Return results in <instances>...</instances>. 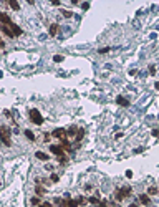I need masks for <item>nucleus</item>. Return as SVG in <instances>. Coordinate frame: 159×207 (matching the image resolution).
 <instances>
[{
    "instance_id": "f257e3e1",
    "label": "nucleus",
    "mask_w": 159,
    "mask_h": 207,
    "mask_svg": "<svg viewBox=\"0 0 159 207\" xmlns=\"http://www.w3.org/2000/svg\"><path fill=\"white\" fill-rule=\"evenodd\" d=\"M0 141L5 146H12V133L7 126H0Z\"/></svg>"
},
{
    "instance_id": "f03ea898",
    "label": "nucleus",
    "mask_w": 159,
    "mask_h": 207,
    "mask_svg": "<svg viewBox=\"0 0 159 207\" xmlns=\"http://www.w3.org/2000/svg\"><path fill=\"white\" fill-rule=\"evenodd\" d=\"M131 194V187H123V189H116L114 191V199L116 200H123Z\"/></svg>"
},
{
    "instance_id": "7ed1b4c3",
    "label": "nucleus",
    "mask_w": 159,
    "mask_h": 207,
    "mask_svg": "<svg viewBox=\"0 0 159 207\" xmlns=\"http://www.w3.org/2000/svg\"><path fill=\"white\" fill-rule=\"evenodd\" d=\"M30 119H32V123H35V124H43V116H41V114H40V111L38 109H35V108H33V109H30Z\"/></svg>"
},
{
    "instance_id": "20e7f679",
    "label": "nucleus",
    "mask_w": 159,
    "mask_h": 207,
    "mask_svg": "<svg viewBox=\"0 0 159 207\" xmlns=\"http://www.w3.org/2000/svg\"><path fill=\"white\" fill-rule=\"evenodd\" d=\"M53 138H58V139H66V129H63V128H58V129H55L52 133Z\"/></svg>"
},
{
    "instance_id": "39448f33",
    "label": "nucleus",
    "mask_w": 159,
    "mask_h": 207,
    "mask_svg": "<svg viewBox=\"0 0 159 207\" xmlns=\"http://www.w3.org/2000/svg\"><path fill=\"white\" fill-rule=\"evenodd\" d=\"M0 22H2V25H8V27L13 23V22L10 20V17L7 14H3V12H0Z\"/></svg>"
},
{
    "instance_id": "423d86ee",
    "label": "nucleus",
    "mask_w": 159,
    "mask_h": 207,
    "mask_svg": "<svg viewBox=\"0 0 159 207\" xmlns=\"http://www.w3.org/2000/svg\"><path fill=\"white\" fill-rule=\"evenodd\" d=\"M50 151H52L55 156H60V157H63V147H61V146H50Z\"/></svg>"
},
{
    "instance_id": "0eeeda50",
    "label": "nucleus",
    "mask_w": 159,
    "mask_h": 207,
    "mask_svg": "<svg viewBox=\"0 0 159 207\" xmlns=\"http://www.w3.org/2000/svg\"><path fill=\"white\" fill-rule=\"evenodd\" d=\"M0 28H2V32H3L7 37H10V38H12V37H15V35H13V32H12V28L8 27V25H2Z\"/></svg>"
},
{
    "instance_id": "6e6552de",
    "label": "nucleus",
    "mask_w": 159,
    "mask_h": 207,
    "mask_svg": "<svg viewBox=\"0 0 159 207\" xmlns=\"http://www.w3.org/2000/svg\"><path fill=\"white\" fill-rule=\"evenodd\" d=\"M10 28H12V32H13V35H15V37H18V35H22V28H20L18 25H15V23H12V25H10Z\"/></svg>"
},
{
    "instance_id": "1a4fd4ad",
    "label": "nucleus",
    "mask_w": 159,
    "mask_h": 207,
    "mask_svg": "<svg viewBox=\"0 0 159 207\" xmlns=\"http://www.w3.org/2000/svg\"><path fill=\"white\" fill-rule=\"evenodd\" d=\"M116 103L121 105V106H129V101L126 100V98H123V96H118V98H116Z\"/></svg>"
},
{
    "instance_id": "9d476101",
    "label": "nucleus",
    "mask_w": 159,
    "mask_h": 207,
    "mask_svg": "<svg viewBox=\"0 0 159 207\" xmlns=\"http://www.w3.org/2000/svg\"><path fill=\"white\" fill-rule=\"evenodd\" d=\"M78 129L80 128H76V126H71L68 131H66V136H75L76 138V134H78Z\"/></svg>"
},
{
    "instance_id": "9b49d317",
    "label": "nucleus",
    "mask_w": 159,
    "mask_h": 207,
    "mask_svg": "<svg viewBox=\"0 0 159 207\" xmlns=\"http://www.w3.org/2000/svg\"><path fill=\"white\" fill-rule=\"evenodd\" d=\"M56 33H58V25H56V23H52V25H50V35L55 37Z\"/></svg>"
},
{
    "instance_id": "f8f14e48",
    "label": "nucleus",
    "mask_w": 159,
    "mask_h": 207,
    "mask_svg": "<svg viewBox=\"0 0 159 207\" xmlns=\"http://www.w3.org/2000/svg\"><path fill=\"white\" fill-rule=\"evenodd\" d=\"M35 156H37V159H41V161H48V156H46L45 153H41V151H37V153H35Z\"/></svg>"
},
{
    "instance_id": "ddd939ff",
    "label": "nucleus",
    "mask_w": 159,
    "mask_h": 207,
    "mask_svg": "<svg viewBox=\"0 0 159 207\" xmlns=\"http://www.w3.org/2000/svg\"><path fill=\"white\" fill-rule=\"evenodd\" d=\"M139 200H141L143 204H149V202H151V199H149L147 194H141V195H139Z\"/></svg>"
},
{
    "instance_id": "4468645a",
    "label": "nucleus",
    "mask_w": 159,
    "mask_h": 207,
    "mask_svg": "<svg viewBox=\"0 0 159 207\" xmlns=\"http://www.w3.org/2000/svg\"><path fill=\"white\" fill-rule=\"evenodd\" d=\"M61 147H63V151H70V149H71V144H70V141L63 139V141H61Z\"/></svg>"
},
{
    "instance_id": "2eb2a0df",
    "label": "nucleus",
    "mask_w": 159,
    "mask_h": 207,
    "mask_svg": "<svg viewBox=\"0 0 159 207\" xmlns=\"http://www.w3.org/2000/svg\"><path fill=\"white\" fill-rule=\"evenodd\" d=\"M83 136H85V129H83V128H80L78 134H76V143H80V141L83 139Z\"/></svg>"
},
{
    "instance_id": "dca6fc26",
    "label": "nucleus",
    "mask_w": 159,
    "mask_h": 207,
    "mask_svg": "<svg viewBox=\"0 0 159 207\" xmlns=\"http://www.w3.org/2000/svg\"><path fill=\"white\" fill-rule=\"evenodd\" d=\"M35 192H37V195H43V194H45V189L40 187V186H37L35 187Z\"/></svg>"
},
{
    "instance_id": "f3484780",
    "label": "nucleus",
    "mask_w": 159,
    "mask_h": 207,
    "mask_svg": "<svg viewBox=\"0 0 159 207\" xmlns=\"http://www.w3.org/2000/svg\"><path fill=\"white\" fill-rule=\"evenodd\" d=\"M25 136H26V138H28L30 141H35V134H33L32 131H28V129L25 131Z\"/></svg>"
},
{
    "instance_id": "a211bd4d",
    "label": "nucleus",
    "mask_w": 159,
    "mask_h": 207,
    "mask_svg": "<svg viewBox=\"0 0 159 207\" xmlns=\"http://www.w3.org/2000/svg\"><path fill=\"white\" fill-rule=\"evenodd\" d=\"M10 7H12L13 10H18L20 5H18V2H17V0H12V2H10Z\"/></svg>"
},
{
    "instance_id": "6ab92c4d",
    "label": "nucleus",
    "mask_w": 159,
    "mask_h": 207,
    "mask_svg": "<svg viewBox=\"0 0 159 207\" xmlns=\"http://www.w3.org/2000/svg\"><path fill=\"white\" fill-rule=\"evenodd\" d=\"M76 202H78V206H85V204H88V200H86L85 197H78Z\"/></svg>"
},
{
    "instance_id": "aec40b11",
    "label": "nucleus",
    "mask_w": 159,
    "mask_h": 207,
    "mask_svg": "<svg viewBox=\"0 0 159 207\" xmlns=\"http://www.w3.org/2000/svg\"><path fill=\"white\" fill-rule=\"evenodd\" d=\"M147 194H149V195H156V194H158V189H156V187H149V189H147Z\"/></svg>"
},
{
    "instance_id": "412c9836",
    "label": "nucleus",
    "mask_w": 159,
    "mask_h": 207,
    "mask_svg": "<svg viewBox=\"0 0 159 207\" xmlns=\"http://www.w3.org/2000/svg\"><path fill=\"white\" fill-rule=\"evenodd\" d=\"M88 202H91V204H96V206H98L101 200H99L98 197H90V199H88Z\"/></svg>"
},
{
    "instance_id": "4be33fe9",
    "label": "nucleus",
    "mask_w": 159,
    "mask_h": 207,
    "mask_svg": "<svg viewBox=\"0 0 159 207\" xmlns=\"http://www.w3.org/2000/svg\"><path fill=\"white\" fill-rule=\"evenodd\" d=\"M61 15H63V17H66V18H70L73 14L70 12V10H61Z\"/></svg>"
},
{
    "instance_id": "5701e85b",
    "label": "nucleus",
    "mask_w": 159,
    "mask_h": 207,
    "mask_svg": "<svg viewBox=\"0 0 159 207\" xmlns=\"http://www.w3.org/2000/svg\"><path fill=\"white\" fill-rule=\"evenodd\" d=\"M32 206H40V197H33L32 199Z\"/></svg>"
},
{
    "instance_id": "b1692460",
    "label": "nucleus",
    "mask_w": 159,
    "mask_h": 207,
    "mask_svg": "<svg viewBox=\"0 0 159 207\" xmlns=\"http://www.w3.org/2000/svg\"><path fill=\"white\" fill-rule=\"evenodd\" d=\"M53 60L56 61V63H60V61H63V56H61V55H56V56H53Z\"/></svg>"
},
{
    "instance_id": "393cba45",
    "label": "nucleus",
    "mask_w": 159,
    "mask_h": 207,
    "mask_svg": "<svg viewBox=\"0 0 159 207\" xmlns=\"http://www.w3.org/2000/svg\"><path fill=\"white\" fill-rule=\"evenodd\" d=\"M98 207H108V200H101L98 204Z\"/></svg>"
},
{
    "instance_id": "a878e982",
    "label": "nucleus",
    "mask_w": 159,
    "mask_h": 207,
    "mask_svg": "<svg viewBox=\"0 0 159 207\" xmlns=\"http://www.w3.org/2000/svg\"><path fill=\"white\" fill-rule=\"evenodd\" d=\"M50 179H52L53 182H58V179H60V177L56 176V174H52V177H50Z\"/></svg>"
},
{
    "instance_id": "bb28decb",
    "label": "nucleus",
    "mask_w": 159,
    "mask_h": 207,
    "mask_svg": "<svg viewBox=\"0 0 159 207\" xmlns=\"http://www.w3.org/2000/svg\"><path fill=\"white\" fill-rule=\"evenodd\" d=\"M152 136H154V138H159V129H154V131H152Z\"/></svg>"
},
{
    "instance_id": "cd10ccee",
    "label": "nucleus",
    "mask_w": 159,
    "mask_h": 207,
    "mask_svg": "<svg viewBox=\"0 0 159 207\" xmlns=\"http://www.w3.org/2000/svg\"><path fill=\"white\" fill-rule=\"evenodd\" d=\"M108 52H109V48H101L99 50V53H108Z\"/></svg>"
},
{
    "instance_id": "c85d7f7f",
    "label": "nucleus",
    "mask_w": 159,
    "mask_h": 207,
    "mask_svg": "<svg viewBox=\"0 0 159 207\" xmlns=\"http://www.w3.org/2000/svg\"><path fill=\"white\" fill-rule=\"evenodd\" d=\"M126 177H132V171H126Z\"/></svg>"
},
{
    "instance_id": "c756f323",
    "label": "nucleus",
    "mask_w": 159,
    "mask_h": 207,
    "mask_svg": "<svg viewBox=\"0 0 159 207\" xmlns=\"http://www.w3.org/2000/svg\"><path fill=\"white\" fill-rule=\"evenodd\" d=\"M3 47H5V43H3V40H2V37H0V50H2Z\"/></svg>"
},
{
    "instance_id": "7c9ffc66",
    "label": "nucleus",
    "mask_w": 159,
    "mask_h": 207,
    "mask_svg": "<svg viewBox=\"0 0 159 207\" xmlns=\"http://www.w3.org/2000/svg\"><path fill=\"white\" fill-rule=\"evenodd\" d=\"M52 5H60V0H52Z\"/></svg>"
},
{
    "instance_id": "2f4dec72",
    "label": "nucleus",
    "mask_w": 159,
    "mask_h": 207,
    "mask_svg": "<svg viewBox=\"0 0 159 207\" xmlns=\"http://www.w3.org/2000/svg\"><path fill=\"white\" fill-rule=\"evenodd\" d=\"M149 71H151V75H154V73H156V68L151 67V68H149Z\"/></svg>"
},
{
    "instance_id": "473e14b6",
    "label": "nucleus",
    "mask_w": 159,
    "mask_h": 207,
    "mask_svg": "<svg viewBox=\"0 0 159 207\" xmlns=\"http://www.w3.org/2000/svg\"><path fill=\"white\" fill-rule=\"evenodd\" d=\"M43 207H52V204H48V202H45V204H43Z\"/></svg>"
},
{
    "instance_id": "72a5a7b5",
    "label": "nucleus",
    "mask_w": 159,
    "mask_h": 207,
    "mask_svg": "<svg viewBox=\"0 0 159 207\" xmlns=\"http://www.w3.org/2000/svg\"><path fill=\"white\" fill-rule=\"evenodd\" d=\"M108 207H116V206H114L113 202H108Z\"/></svg>"
},
{
    "instance_id": "f704fd0d",
    "label": "nucleus",
    "mask_w": 159,
    "mask_h": 207,
    "mask_svg": "<svg viewBox=\"0 0 159 207\" xmlns=\"http://www.w3.org/2000/svg\"><path fill=\"white\" fill-rule=\"evenodd\" d=\"M154 86H156V90H159V81L156 83V85H154Z\"/></svg>"
},
{
    "instance_id": "c9c22d12",
    "label": "nucleus",
    "mask_w": 159,
    "mask_h": 207,
    "mask_svg": "<svg viewBox=\"0 0 159 207\" xmlns=\"http://www.w3.org/2000/svg\"><path fill=\"white\" fill-rule=\"evenodd\" d=\"M129 207H138V206H134V204H131V206H129Z\"/></svg>"
},
{
    "instance_id": "e433bc0d",
    "label": "nucleus",
    "mask_w": 159,
    "mask_h": 207,
    "mask_svg": "<svg viewBox=\"0 0 159 207\" xmlns=\"http://www.w3.org/2000/svg\"><path fill=\"white\" fill-rule=\"evenodd\" d=\"M41 207H43V206H41Z\"/></svg>"
}]
</instances>
